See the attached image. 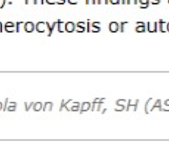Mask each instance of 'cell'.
<instances>
[{"label":"cell","mask_w":169,"mask_h":160,"mask_svg":"<svg viewBox=\"0 0 169 160\" xmlns=\"http://www.w3.org/2000/svg\"><path fill=\"white\" fill-rule=\"evenodd\" d=\"M140 4H149L150 3V0H138Z\"/></svg>","instance_id":"obj_30"},{"label":"cell","mask_w":169,"mask_h":160,"mask_svg":"<svg viewBox=\"0 0 169 160\" xmlns=\"http://www.w3.org/2000/svg\"><path fill=\"white\" fill-rule=\"evenodd\" d=\"M33 102H30V103H28V102H26L24 103V109L26 111H29L30 109L33 107Z\"/></svg>","instance_id":"obj_25"},{"label":"cell","mask_w":169,"mask_h":160,"mask_svg":"<svg viewBox=\"0 0 169 160\" xmlns=\"http://www.w3.org/2000/svg\"><path fill=\"white\" fill-rule=\"evenodd\" d=\"M86 30V23L84 21H79L76 24V31L77 33H83Z\"/></svg>","instance_id":"obj_9"},{"label":"cell","mask_w":169,"mask_h":160,"mask_svg":"<svg viewBox=\"0 0 169 160\" xmlns=\"http://www.w3.org/2000/svg\"><path fill=\"white\" fill-rule=\"evenodd\" d=\"M67 1H68V3L69 4L75 5L78 4V0H67Z\"/></svg>","instance_id":"obj_35"},{"label":"cell","mask_w":169,"mask_h":160,"mask_svg":"<svg viewBox=\"0 0 169 160\" xmlns=\"http://www.w3.org/2000/svg\"><path fill=\"white\" fill-rule=\"evenodd\" d=\"M80 106H81V104L79 102H74L73 101L72 104V106H71V111L72 112H76V111H79L80 109Z\"/></svg>","instance_id":"obj_21"},{"label":"cell","mask_w":169,"mask_h":160,"mask_svg":"<svg viewBox=\"0 0 169 160\" xmlns=\"http://www.w3.org/2000/svg\"><path fill=\"white\" fill-rule=\"evenodd\" d=\"M161 111H169V106L168 105H165V104H163V106L161 105Z\"/></svg>","instance_id":"obj_31"},{"label":"cell","mask_w":169,"mask_h":160,"mask_svg":"<svg viewBox=\"0 0 169 160\" xmlns=\"http://www.w3.org/2000/svg\"><path fill=\"white\" fill-rule=\"evenodd\" d=\"M168 3H169V0H168Z\"/></svg>","instance_id":"obj_47"},{"label":"cell","mask_w":169,"mask_h":160,"mask_svg":"<svg viewBox=\"0 0 169 160\" xmlns=\"http://www.w3.org/2000/svg\"><path fill=\"white\" fill-rule=\"evenodd\" d=\"M159 30L158 22H148L147 23V31L150 33H156Z\"/></svg>","instance_id":"obj_7"},{"label":"cell","mask_w":169,"mask_h":160,"mask_svg":"<svg viewBox=\"0 0 169 160\" xmlns=\"http://www.w3.org/2000/svg\"><path fill=\"white\" fill-rule=\"evenodd\" d=\"M109 3V0H97L98 4H108Z\"/></svg>","instance_id":"obj_27"},{"label":"cell","mask_w":169,"mask_h":160,"mask_svg":"<svg viewBox=\"0 0 169 160\" xmlns=\"http://www.w3.org/2000/svg\"><path fill=\"white\" fill-rule=\"evenodd\" d=\"M135 31L137 33H144L146 31L145 23L142 21L136 22V27H135Z\"/></svg>","instance_id":"obj_14"},{"label":"cell","mask_w":169,"mask_h":160,"mask_svg":"<svg viewBox=\"0 0 169 160\" xmlns=\"http://www.w3.org/2000/svg\"><path fill=\"white\" fill-rule=\"evenodd\" d=\"M120 3L122 4H127V0H120Z\"/></svg>","instance_id":"obj_43"},{"label":"cell","mask_w":169,"mask_h":160,"mask_svg":"<svg viewBox=\"0 0 169 160\" xmlns=\"http://www.w3.org/2000/svg\"><path fill=\"white\" fill-rule=\"evenodd\" d=\"M149 7V4H140V8L146 9Z\"/></svg>","instance_id":"obj_41"},{"label":"cell","mask_w":169,"mask_h":160,"mask_svg":"<svg viewBox=\"0 0 169 160\" xmlns=\"http://www.w3.org/2000/svg\"><path fill=\"white\" fill-rule=\"evenodd\" d=\"M91 104H90L89 102H83L80 106V114H83V113L88 111L91 109Z\"/></svg>","instance_id":"obj_17"},{"label":"cell","mask_w":169,"mask_h":160,"mask_svg":"<svg viewBox=\"0 0 169 160\" xmlns=\"http://www.w3.org/2000/svg\"><path fill=\"white\" fill-rule=\"evenodd\" d=\"M138 2V0H127V4H137Z\"/></svg>","instance_id":"obj_32"},{"label":"cell","mask_w":169,"mask_h":160,"mask_svg":"<svg viewBox=\"0 0 169 160\" xmlns=\"http://www.w3.org/2000/svg\"><path fill=\"white\" fill-rule=\"evenodd\" d=\"M2 30H3V24H2V23L0 21V33H1Z\"/></svg>","instance_id":"obj_42"},{"label":"cell","mask_w":169,"mask_h":160,"mask_svg":"<svg viewBox=\"0 0 169 160\" xmlns=\"http://www.w3.org/2000/svg\"><path fill=\"white\" fill-rule=\"evenodd\" d=\"M117 106L115 108V111H122L124 109H126V108L123 106H120V105H116Z\"/></svg>","instance_id":"obj_26"},{"label":"cell","mask_w":169,"mask_h":160,"mask_svg":"<svg viewBox=\"0 0 169 160\" xmlns=\"http://www.w3.org/2000/svg\"><path fill=\"white\" fill-rule=\"evenodd\" d=\"M91 22L88 20V22L86 23V31L91 32Z\"/></svg>","instance_id":"obj_28"},{"label":"cell","mask_w":169,"mask_h":160,"mask_svg":"<svg viewBox=\"0 0 169 160\" xmlns=\"http://www.w3.org/2000/svg\"><path fill=\"white\" fill-rule=\"evenodd\" d=\"M17 104L16 102L13 101H9V98H6L5 99L4 104L3 107V111H15L17 109Z\"/></svg>","instance_id":"obj_3"},{"label":"cell","mask_w":169,"mask_h":160,"mask_svg":"<svg viewBox=\"0 0 169 160\" xmlns=\"http://www.w3.org/2000/svg\"><path fill=\"white\" fill-rule=\"evenodd\" d=\"M16 24V32L19 33L21 31V30H24V26L25 22L24 21H17Z\"/></svg>","instance_id":"obj_19"},{"label":"cell","mask_w":169,"mask_h":160,"mask_svg":"<svg viewBox=\"0 0 169 160\" xmlns=\"http://www.w3.org/2000/svg\"><path fill=\"white\" fill-rule=\"evenodd\" d=\"M167 30L169 32V22L167 23Z\"/></svg>","instance_id":"obj_46"},{"label":"cell","mask_w":169,"mask_h":160,"mask_svg":"<svg viewBox=\"0 0 169 160\" xmlns=\"http://www.w3.org/2000/svg\"><path fill=\"white\" fill-rule=\"evenodd\" d=\"M4 30L7 33H14L16 31V24L12 21H8L5 23Z\"/></svg>","instance_id":"obj_8"},{"label":"cell","mask_w":169,"mask_h":160,"mask_svg":"<svg viewBox=\"0 0 169 160\" xmlns=\"http://www.w3.org/2000/svg\"><path fill=\"white\" fill-rule=\"evenodd\" d=\"M105 100H106L105 98H95L91 104V111H100L101 107H102V105L104 104Z\"/></svg>","instance_id":"obj_2"},{"label":"cell","mask_w":169,"mask_h":160,"mask_svg":"<svg viewBox=\"0 0 169 160\" xmlns=\"http://www.w3.org/2000/svg\"><path fill=\"white\" fill-rule=\"evenodd\" d=\"M44 3V0H34V3H33V4H43Z\"/></svg>","instance_id":"obj_38"},{"label":"cell","mask_w":169,"mask_h":160,"mask_svg":"<svg viewBox=\"0 0 169 160\" xmlns=\"http://www.w3.org/2000/svg\"><path fill=\"white\" fill-rule=\"evenodd\" d=\"M3 107H4V105H3V104L1 103V102H0V111H1V109H3Z\"/></svg>","instance_id":"obj_45"},{"label":"cell","mask_w":169,"mask_h":160,"mask_svg":"<svg viewBox=\"0 0 169 160\" xmlns=\"http://www.w3.org/2000/svg\"><path fill=\"white\" fill-rule=\"evenodd\" d=\"M74 101L72 99L69 100H62L61 104H60V111H71V106Z\"/></svg>","instance_id":"obj_5"},{"label":"cell","mask_w":169,"mask_h":160,"mask_svg":"<svg viewBox=\"0 0 169 160\" xmlns=\"http://www.w3.org/2000/svg\"><path fill=\"white\" fill-rule=\"evenodd\" d=\"M156 111H161V101L158 99L155 101V103L151 110V113L156 112Z\"/></svg>","instance_id":"obj_18"},{"label":"cell","mask_w":169,"mask_h":160,"mask_svg":"<svg viewBox=\"0 0 169 160\" xmlns=\"http://www.w3.org/2000/svg\"><path fill=\"white\" fill-rule=\"evenodd\" d=\"M53 106H54V104H53L52 102H45L43 105L42 111H43L44 112H46V111H52Z\"/></svg>","instance_id":"obj_20"},{"label":"cell","mask_w":169,"mask_h":160,"mask_svg":"<svg viewBox=\"0 0 169 160\" xmlns=\"http://www.w3.org/2000/svg\"><path fill=\"white\" fill-rule=\"evenodd\" d=\"M120 31L122 32V33H123V32L125 31V28H126V26H127V24H129V22L128 21H122V22H120Z\"/></svg>","instance_id":"obj_23"},{"label":"cell","mask_w":169,"mask_h":160,"mask_svg":"<svg viewBox=\"0 0 169 160\" xmlns=\"http://www.w3.org/2000/svg\"><path fill=\"white\" fill-rule=\"evenodd\" d=\"M167 23L163 20H159L158 21V27H159V31L162 33H166L167 30Z\"/></svg>","instance_id":"obj_15"},{"label":"cell","mask_w":169,"mask_h":160,"mask_svg":"<svg viewBox=\"0 0 169 160\" xmlns=\"http://www.w3.org/2000/svg\"><path fill=\"white\" fill-rule=\"evenodd\" d=\"M66 2V0H57V3L58 4H60V5H62V4H65Z\"/></svg>","instance_id":"obj_39"},{"label":"cell","mask_w":169,"mask_h":160,"mask_svg":"<svg viewBox=\"0 0 169 160\" xmlns=\"http://www.w3.org/2000/svg\"><path fill=\"white\" fill-rule=\"evenodd\" d=\"M163 104H165V105H168L169 106V99H167L164 102H163Z\"/></svg>","instance_id":"obj_44"},{"label":"cell","mask_w":169,"mask_h":160,"mask_svg":"<svg viewBox=\"0 0 169 160\" xmlns=\"http://www.w3.org/2000/svg\"><path fill=\"white\" fill-rule=\"evenodd\" d=\"M138 103L139 100H129L126 110H127V111H135L137 110V108Z\"/></svg>","instance_id":"obj_6"},{"label":"cell","mask_w":169,"mask_h":160,"mask_svg":"<svg viewBox=\"0 0 169 160\" xmlns=\"http://www.w3.org/2000/svg\"><path fill=\"white\" fill-rule=\"evenodd\" d=\"M25 4H30L34 3V0H24Z\"/></svg>","instance_id":"obj_40"},{"label":"cell","mask_w":169,"mask_h":160,"mask_svg":"<svg viewBox=\"0 0 169 160\" xmlns=\"http://www.w3.org/2000/svg\"><path fill=\"white\" fill-rule=\"evenodd\" d=\"M85 2H86V4H97V0H85Z\"/></svg>","instance_id":"obj_29"},{"label":"cell","mask_w":169,"mask_h":160,"mask_svg":"<svg viewBox=\"0 0 169 160\" xmlns=\"http://www.w3.org/2000/svg\"><path fill=\"white\" fill-rule=\"evenodd\" d=\"M156 101V100H155ZM155 101H154L153 98H149V99L147 101V103L145 104V113L146 114H149L151 113V110L154 106V103H155Z\"/></svg>","instance_id":"obj_13"},{"label":"cell","mask_w":169,"mask_h":160,"mask_svg":"<svg viewBox=\"0 0 169 160\" xmlns=\"http://www.w3.org/2000/svg\"><path fill=\"white\" fill-rule=\"evenodd\" d=\"M43 108V105L41 102H36V103L33 104V109L34 111H40L42 110V109Z\"/></svg>","instance_id":"obj_22"},{"label":"cell","mask_w":169,"mask_h":160,"mask_svg":"<svg viewBox=\"0 0 169 160\" xmlns=\"http://www.w3.org/2000/svg\"><path fill=\"white\" fill-rule=\"evenodd\" d=\"M108 29L112 33H116L120 30V24L116 21H112L109 23L108 26Z\"/></svg>","instance_id":"obj_12"},{"label":"cell","mask_w":169,"mask_h":160,"mask_svg":"<svg viewBox=\"0 0 169 160\" xmlns=\"http://www.w3.org/2000/svg\"><path fill=\"white\" fill-rule=\"evenodd\" d=\"M127 103L128 101L127 100H124V99H120V100H117L116 101V105H120V106H123L125 108H127Z\"/></svg>","instance_id":"obj_24"},{"label":"cell","mask_w":169,"mask_h":160,"mask_svg":"<svg viewBox=\"0 0 169 160\" xmlns=\"http://www.w3.org/2000/svg\"><path fill=\"white\" fill-rule=\"evenodd\" d=\"M35 30V25L31 21H27L25 23L24 31L27 33H32Z\"/></svg>","instance_id":"obj_10"},{"label":"cell","mask_w":169,"mask_h":160,"mask_svg":"<svg viewBox=\"0 0 169 160\" xmlns=\"http://www.w3.org/2000/svg\"><path fill=\"white\" fill-rule=\"evenodd\" d=\"M45 1H46V3L50 5L55 4L57 3V0H45Z\"/></svg>","instance_id":"obj_33"},{"label":"cell","mask_w":169,"mask_h":160,"mask_svg":"<svg viewBox=\"0 0 169 160\" xmlns=\"http://www.w3.org/2000/svg\"><path fill=\"white\" fill-rule=\"evenodd\" d=\"M101 30V23L99 21H93L91 23V32L93 33H99Z\"/></svg>","instance_id":"obj_16"},{"label":"cell","mask_w":169,"mask_h":160,"mask_svg":"<svg viewBox=\"0 0 169 160\" xmlns=\"http://www.w3.org/2000/svg\"><path fill=\"white\" fill-rule=\"evenodd\" d=\"M35 30L38 33H46L47 36H51L54 31L52 25L46 21H39L35 25Z\"/></svg>","instance_id":"obj_1"},{"label":"cell","mask_w":169,"mask_h":160,"mask_svg":"<svg viewBox=\"0 0 169 160\" xmlns=\"http://www.w3.org/2000/svg\"><path fill=\"white\" fill-rule=\"evenodd\" d=\"M150 3L152 4H159L161 3V0H150Z\"/></svg>","instance_id":"obj_37"},{"label":"cell","mask_w":169,"mask_h":160,"mask_svg":"<svg viewBox=\"0 0 169 160\" xmlns=\"http://www.w3.org/2000/svg\"><path fill=\"white\" fill-rule=\"evenodd\" d=\"M76 30V24L72 21L65 23V31L67 33H72Z\"/></svg>","instance_id":"obj_11"},{"label":"cell","mask_w":169,"mask_h":160,"mask_svg":"<svg viewBox=\"0 0 169 160\" xmlns=\"http://www.w3.org/2000/svg\"><path fill=\"white\" fill-rule=\"evenodd\" d=\"M7 0H1V5H0V9H3L6 4Z\"/></svg>","instance_id":"obj_36"},{"label":"cell","mask_w":169,"mask_h":160,"mask_svg":"<svg viewBox=\"0 0 169 160\" xmlns=\"http://www.w3.org/2000/svg\"><path fill=\"white\" fill-rule=\"evenodd\" d=\"M109 2L112 4H120V0H109Z\"/></svg>","instance_id":"obj_34"},{"label":"cell","mask_w":169,"mask_h":160,"mask_svg":"<svg viewBox=\"0 0 169 160\" xmlns=\"http://www.w3.org/2000/svg\"><path fill=\"white\" fill-rule=\"evenodd\" d=\"M52 27L55 30L57 28L59 33H64L65 31V23L63 21L58 19L52 23Z\"/></svg>","instance_id":"obj_4"}]
</instances>
